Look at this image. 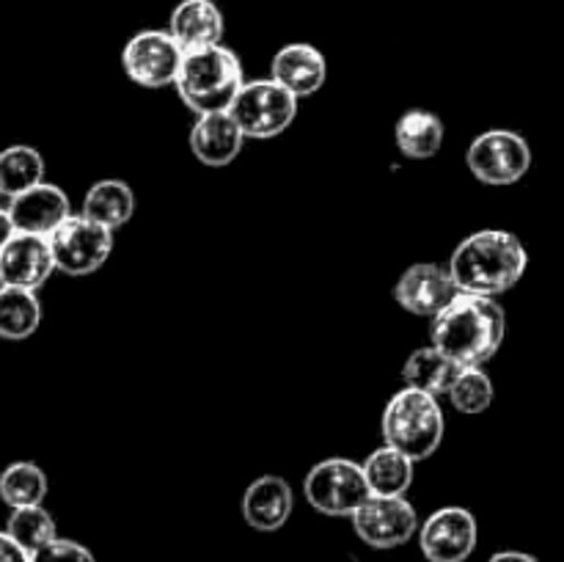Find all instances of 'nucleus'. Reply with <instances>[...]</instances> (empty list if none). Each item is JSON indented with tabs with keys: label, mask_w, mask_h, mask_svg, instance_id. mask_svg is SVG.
Returning a JSON list of instances; mask_svg holds the SVG:
<instances>
[{
	"label": "nucleus",
	"mask_w": 564,
	"mask_h": 562,
	"mask_svg": "<svg viewBox=\"0 0 564 562\" xmlns=\"http://www.w3.org/2000/svg\"><path fill=\"white\" fill-rule=\"evenodd\" d=\"M419 545L427 562H466L479 543V523L466 507H441L419 523Z\"/></svg>",
	"instance_id": "nucleus-11"
},
{
	"label": "nucleus",
	"mask_w": 564,
	"mask_h": 562,
	"mask_svg": "<svg viewBox=\"0 0 564 562\" xmlns=\"http://www.w3.org/2000/svg\"><path fill=\"white\" fill-rule=\"evenodd\" d=\"M50 240L55 270L66 275H91L102 268L113 253V231L94 224L83 213H72Z\"/></svg>",
	"instance_id": "nucleus-8"
},
{
	"label": "nucleus",
	"mask_w": 564,
	"mask_h": 562,
	"mask_svg": "<svg viewBox=\"0 0 564 562\" xmlns=\"http://www.w3.org/2000/svg\"><path fill=\"white\" fill-rule=\"evenodd\" d=\"M380 433H383L386 446H394L402 455L411 457L413 463L433 457L446 433L438 397L402 386L386 402Z\"/></svg>",
	"instance_id": "nucleus-4"
},
{
	"label": "nucleus",
	"mask_w": 564,
	"mask_h": 562,
	"mask_svg": "<svg viewBox=\"0 0 564 562\" xmlns=\"http://www.w3.org/2000/svg\"><path fill=\"white\" fill-rule=\"evenodd\" d=\"M6 534L17 545H22L28 554H33L50 540L58 538V527H55V518L50 516V510H44V505H28L11 510L9 521H6Z\"/></svg>",
	"instance_id": "nucleus-26"
},
{
	"label": "nucleus",
	"mask_w": 564,
	"mask_h": 562,
	"mask_svg": "<svg viewBox=\"0 0 564 562\" xmlns=\"http://www.w3.org/2000/svg\"><path fill=\"white\" fill-rule=\"evenodd\" d=\"M187 143H191V152L198 163L209 165V169H224V165L235 163L237 154L242 152L246 136L235 125L229 110H224V114L196 116Z\"/></svg>",
	"instance_id": "nucleus-17"
},
{
	"label": "nucleus",
	"mask_w": 564,
	"mask_h": 562,
	"mask_svg": "<svg viewBox=\"0 0 564 562\" xmlns=\"http://www.w3.org/2000/svg\"><path fill=\"white\" fill-rule=\"evenodd\" d=\"M14 224H11V215H9V207H0V248L6 246V240H9L11 235H14Z\"/></svg>",
	"instance_id": "nucleus-31"
},
{
	"label": "nucleus",
	"mask_w": 564,
	"mask_h": 562,
	"mask_svg": "<svg viewBox=\"0 0 564 562\" xmlns=\"http://www.w3.org/2000/svg\"><path fill=\"white\" fill-rule=\"evenodd\" d=\"M446 397H449L455 411L477 417V413L488 411L490 402H494V380L482 367H463L457 369Z\"/></svg>",
	"instance_id": "nucleus-27"
},
{
	"label": "nucleus",
	"mask_w": 564,
	"mask_h": 562,
	"mask_svg": "<svg viewBox=\"0 0 564 562\" xmlns=\"http://www.w3.org/2000/svg\"><path fill=\"white\" fill-rule=\"evenodd\" d=\"M350 518L369 549H400L419 532V512L405 496H369Z\"/></svg>",
	"instance_id": "nucleus-10"
},
{
	"label": "nucleus",
	"mask_w": 564,
	"mask_h": 562,
	"mask_svg": "<svg viewBox=\"0 0 564 562\" xmlns=\"http://www.w3.org/2000/svg\"><path fill=\"white\" fill-rule=\"evenodd\" d=\"M42 320L44 309L36 292L0 287V339H28V336L36 334Z\"/></svg>",
	"instance_id": "nucleus-24"
},
{
	"label": "nucleus",
	"mask_w": 564,
	"mask_h": 562,
	"mask_svg": "<svg viewBox=\"0 0 564 562\" xmlns=\"http://www.w3.org/2000/svg\"><path fill=\"white\" fill-rule=\"evenodd\" d=\"M372 496H405L416 477V463L394 446H378L361 463Z\"/></svg>",
	"instance_id": "nucleus-21"
},
{
	"label": "nucleus",
	"mask_w": 564,
	"mask_h": 562,
	"mask_svg": "<svg viewBox=\"0 0 564 562\" xmlns=\"http://www.w3.org/2000/svg\"><path fill=\"white\" fill-rule=\"evenodd\" d=\"M457 364H452L449 358L441 350L430 347H419L402 364V380H405L408 389L424 391V395L441 397L449 391L452 380L457 375Z\"/></svg>",
	"instance_id": "nucleus-22"
},
{
	"label": "nucleus",
	"mask_w": 564,
	"mask_h": 562,
	"mask_svg": "<svg viewBox=\"0 0 564 562\" xmlns=\"http://www.w3.org/2000/svg\"><path fill=\"white\" fill-rule=\"evenodd\" d=\"M9 215L17 231L50 237L72 215V202L64 187L39 182L31 191L9 198Z\"/></svg>",
	"instance_id": "nucleus-14"
},
{
	"label": "nucleus",
	"mask_w": 564,
	"mask_h": 562,
	"mask_svg": "<svg viewBox=\"0 0 564 562\" xmlns=\"http://www.w3.org/2000/svg\"><path fill=\"white\" fill-rule=\"evenodd\" d=\"M44 154L31 143H11L0 152V196L14 198L44 182Z\"/></svg>",
	"instance_id": "nucleus-23"
},
{
	"label": "nucleus",
	"mask_w": 564,
	"mask_h": 562,
	"mask_svg": "<svg viewBox=\"0 0 564 562\" xmlns=\"http://www.w3.org/2000/svg\"><path fill=\"white\" fill-rule=\"evenodd\" d=\"M0 562H31V554H28L22 545H17L14 540L6 534V529L0 532Z\"/></svg>",
	"instance_id": "nucleus-29"
},
{
	"label": "nucleus",
	"mask_w": 564,
	"mask_h": 562,
	"mask_svg": "<svg viewBox=\"0 0 564 562\" xmlns=\"http://www.w3.org/2000/svg\"><path fill=\"white\" fill-rule=\"evenodd\" d=\"M83 215L110 231L121 229L135 215V193L124 180L94 182L83 198Z\"/></svg>",
	"instance_id": "nucleus-20"
},
{
	"label": "nucleus",
	"mask_w": 564,
	"mask_h": 562,
	"mask_svg": "<svg viewBox=\"0 0 564 562\" xmlns=\"http://www.w3.org/2000/svg\"><path fill=\"white\" fill-rule=\"evenodd\" d=\"M242 83H246V69L240 55L226 44H213V47L187 50L182 55L174 88L187 110L204 116L229 110Z\"/></svg>",
	"instance_id": "nucleus-3"
},
{
	"label": "nucleus",
	"mask_w": 564,
	"mask_h": 562,
	"mask_svg": "<svg viewBox=\"0 0 564 562\" xmlns=\"http://www.w3.org/2000/svg\"><path fill=\"white\" fill-rule=\"evenodd\" d=\"M297 102L284 86L264 77V80H246L231 102L229 116L240 127L242 136L253 141H270L292 127L297 116Z\"/></svg>",
	"instance_id": "nucleus-5"
},
{
	"label": "nucleus",
	"mask_w": 564,
	"mask_h": 562,
	"mask_svg": "<svg viewBox=\"0 0 564 562\" xmlns=\"http://www.w3.org/2000/svg\"><path fill=\"white\" fill-rule=\"evenodd\" d=\"M455 295L457 287L449 268L438 262L411 264L394 284V301L416 317H435Z\"/></svg>",
	"instance_id": "nucleus-13"
},
{
	"label": "nucleus",
	"mask_w": 564,
	"mask_h": 562,
	"mask_svg": "<svg viewBox=\"0 0 564 562\" xmlns=\"http://www.w3.org/2000/svg\"><path fill=\"white\" fill-rule=\"evenodd\" d=\"M466 165L485 185H516L532 169V147L521 132L494 127L468 143Z\"/></svg>",
	"instance_id": "nucleus-7"
},
{
	"label": "nucleus",
	"mask_w": 564,
	"mask_h": 562,
	"mask_svg": "<svg viewBox=\"0 0 564 562\" xmlns=\"http://www.w3.org/2000/svg\"><path fill=\"white\" fill-rule=\"evenodd\" d=\"M446 268L457 292L499 298L523 279L529 268V253L521 237L512 231L479 229L457 242Z\"/></svg>",
	"instance_id": "nucleus-2"
},
{
	"label": "nucleus",
	"mask_w": 564,
	"mask_h": 562,
	"mask_svg": "<svg viewBox=\"0 0 564 562\" xmlns=\"http://www.w3.org/2000/svg\"><path fill=\"white\" fill-rule=\"evenodd\" d=\"M55 273V259L47 237L14 231L0 248V287L39 292Z\"/></svg>",
	"instance_id": "nucleus-12"
},
{
	"label": "nucleus",
	"mask_w": 564,
	"mask_h": 562,
	"mask_svg": "<svg viewBox=\"0 0 564 562\" xmlns=\"http://www.w3.org/2000/svg\"><path fill=\"white\" fill-rule=\"evenodd\" d=\"M182 55H185V50L176 44V39L169 31L147 28V31H138L135 36L127 39L124 50H121V69L135 86L158 91V88L174 86Z\"/></svg>",
	"instance_id": "nucleus-9"
},
{
	"label": "nucleus",
	"mask_w": 564,
	"mask_h": 562,
	"mask_svg": "<svg viewBox=\"0 0 564 562\" xmlns=\"http://www.w3.org/2000/svg\"><path fill=\"white\" fill-rule=\"evenodd\" d=\"M295 494L281 474H262L242 494V518L257 532H279L292 516Z\"/></svg>",
	"instance_id": "nucleus-16"
},
{
	"label": "nucleus",
	"mask_w": 564,
	"mask_h": 562,
	"mask_svg": "<svg viewBox=\"0 0 564 562\" xmlns=\"http://www.w3.org/2000/svg\"><path fill=\"white\" fill-rule=\"evenodd\" d=\"M31 562H97V560H94L88 545L77 543V540H69V538H61L58 534V538L50 540L47 545L33 551Z\"/></svg>",
	"instance_id": "nucleus-28"
},
{
	"label": "nucleus",
	"mask_w": 564,
	"mask_h": 562,
	"mask_svg": "<svg viewBox=\"0 0 564 562\" xmlns=\"http://www.w3.org/2000/svg\"><path fill=\"white\" fill-rule=\"evenodd\" d=\"M488 562H540L538 556L527 554V551H499V554L490 556Z\"/></svg>",
	"instance_id": "nucleus-30"
},
{
	"label": "nucleus",
	"mask_w": 564,
	"mask_h": 562,
	"mask_svg": "<svg viewBox=\"0 0 564 562\" xmlns=\"http://www.w3.org/2000/svg\"><path fill=\"white\" fill-rule=\"evenodd\" d=\"M270 77L279 86H284L292 97L306 99L317 94L328 80V61H325L323 50L306 42H292L275 50L273 61H270Z\"/></svg>",
	"instance_id": "nucleus-15"
},
{
	"label": "nucleus",
	"mask_w": 564,
	"mask_h": 562,
	"mask_svg": "<svg viewBox=\"0 0 564 562\" xmlns=\"http://www.w3.org/2000/svg\"><path fill=\"white\" fill-rule=\"evenodd\" d=\"M50 479L39 463L31 461H17L0 472V501L14 507L28 505H42L47 499Z\"/></svg>",
	"instance_id": "nucleus-25"
},
{
	"label": "nucleus",
	"mask_w": 564,
	"mask_h": 562,
	"mask_svg": "<svg viewBox=\"0 0 564 562\" xmlns=\"http://www.w3.org/2000/svg\"><path fill=\"white\" fill-rule=\"evenodd\" d=\"M446 138L444 119L427 108H413L400 116L394 127V141L402 158L430 160L441 152Z\"/></svg>",
	"instance_id": "nucleus-19"
},
{
	"label": "nucleus",
	"mask_w": 564,
	"mask_h": 562,
	"mask_svg": "<svg viewBox=\"0 0 564 562\" xmlns=\"http://www.w3.org/2000/svg\"><path fill=\"white\" fill-rule=\"evenodd\" d=\"M507 314L496 298L457 292L433 317L430 339L457 367H485L501 350Z\"/></svg>",
	"instance_id": "nucleus-1"
},
{
	"label": "nucleus",
	"mask_w": 564,
	"mask_h": 562,
	"mask_svg": "<svg viewBox=\"0 0 564 562\" xmlns=\"http://www.w3.org/2000/svg\"><path fill=\"white\" fill-rule=\"evenodd\" d=\"M169 33L182 50L224 44L226 17L215 0H180L169 17Z\"/></svg>",
	"instance_id": "nucleus-18"
},
{
	"label": "nucleus",
	"mask_w": 564,
	"mask_h": 562,
	"mask_svg": "<svg viewBox=\"0 0 564 562\" xmlns=\"http://www.w3.org/2000/svg\"><path fill=\"white\" fill-rule=\"evenodd\" d=\"M303 496L323 516L350 518L372 494L361 463L334 455L308 468L303 479Z\"/></svg>",
	"instance_id": "nucleus-6"
}]
</instances>
